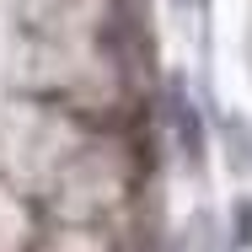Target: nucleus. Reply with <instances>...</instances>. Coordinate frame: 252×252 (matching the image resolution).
<instances>
[{
  "label": "nucleus",
  "mask_w": 252,
  "mask_h": 252,
  "mask_svg": "<svg viewBox=\"0 0 252 252\" xmlns=\"http://www.w3.org/2000/svg\"><path fill=\"white\" fill-rule=\"evenodd\" d=\"M236 242H242V247H252V204H242V209H236Z\"/></svg>",
  "instance_id": "nucleus-1"
}]
</instances>
